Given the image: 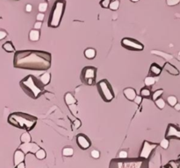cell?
Masks as SVG:
<instances>
[{"mask_svg": "<svg viewBox=\"0 0 180 168\" xmlns=\"http://www.w3.org/2000/svg\"><path fill=\"white\" fill-rule=\"evenodd\" d=\"M131 2H133V3H136V2H138V1H140V0H130Z\"/></svg>", "mask_w": 180, "mask_h": 168, "instance_id": "cell-46", "label": "cell"}, {"mask_svg": "<svg viewBox=\"0 0 180 168\" xmlns=\"http://www.w3.org/2000/svg\"><path fill=\"white\" fill-rule=\"evenodd\" d=\"M97 89H98L99 95L101 96L104 102L110 103L114 100V98L115 96L114 92L112 88V85L106 79H103V80H100L99 81H98Z\"/></svg>", "mask_w": 180, "mask_h": 168, "instance_id": "cell-6", "label": "cell"}, {"mask_svg": "<svg viewBox=\"0 0 180 168\" xmlns=\"http://www.w3.org/2000/svg\"><path fill=\"white\" fill-rule=\"evenodd\" d=\"M42 26V21H37L35 22L34 24V29H37V30H40Z\"/></svg>", "mask_w": 180, "mask_h": 168, "instance_id": "cell-42", "label": "cell"}, {"mask_svg": "<svg viewBox=\"0 0 180 168\" xmlns=\"http://www.w3.org/2000/svg\"><path fill=\"white\" fill-rule=\"evenodd\" d=\"M97 67L92 66L84 67L82 69L80 79L81 81L88 86H93L96 84V77H97Z\"/></svg>", "mask_w": 180, "mask_h": 168, "instance_id": "cell-7", "label": "cell"}, {"mask_svg": "<svg viewBox=\"0 0 180 168\" xmlns=\"http://www.w3.org/2000/svg\"><path fill=\"white\" fill-rule=\"evenodd\" d=\"M159 145H160L164 150H167L168 148H169V145H170V141H169V139L164 138V139H163V140L161 141V143L159 144Z\"/></svg>", "mask_w": 180, "mask_h": 168, "instance_id": "cell-33", "label": "cell"}, {"mask_svg": "<svg viewBox=\"0 0 180 168\" xmlns=\"http://www.w3.org/2000/svg\"><path fill=\"white\" fill-rule=\"evenodd\" d=\"M155 104L156 105V107H157L159 110H163V109H164V107H165V101H164L163 98L159 97L158 99H156V100L155 101Z\"/></svg>", "mask_w": 180, "mask_h": 168, "instance_id": "cell-25", "label": "cell"}, {"mask_svg": "<svg viewBox=\"0 0 180 168\" xmlns=\"http://www.w3.org/2000/svg\"><path fill=\"white\" fill-rule=\"evenodd\" d=\"M119 1H120V0H119Z\"/></svg>", "mask_w": 180, "mask_h": 168, "instance_id": "cell-49", "label": "cell"}, {"mask_svg": "<svg viewBox=\"0 0 180 168\" xmlns=\"http://www.w3.org/2000/svg\"><path fill=\"white\" fill-rule=\"evenodd\" d=\"M66 1L65 0H55L53 4L50 15L48 21V26L50 28H57L61 25L63 14H64Z\"/></svg>", "mask_w": 180, "mask_h": 168, "instance_id": "cell-5", "label": "cell"}, {"mask_svg": "<svg viewBox=\"0 0 180 168\" xmlns=\"http://www.w3.org/2000/svg\"><path fill=\"white\" fill-rule=\"evenodd\" d=\"M123 94L125 95V97L128 100V101H134V98L136 97L137 94H136V91L133 88H126L124 90H123Z\"/></svg>", "mask_w": 180, "mask_h": 168, "instance_id": "cell-15", "label": "cell"}, {"mask_svg": "<svg viewBox=\"0 0 180 168\" xmlns=\"http://www.w3.org/2000/svg\"><path fill=\"white\" fill-rule=\"evenodd\" d=\"M19 86L32 99H38L39 97L45 93V86L39 78L33 75H28L19 81Z\"/></svg>", "mask_w": 180, "mask_h": 168, "instance_id": "cell-2", "label": "cell"}, {"mask_svg": "<svg viewBox=\"0 0 180 168\" xmlns=\"http://www.w3.org/2000/svg\"><path fill=\"white\" fill-rule=\"evenodd\" d=\"M44 19H45V14L43 13H39V14H37V17H36L37 21H43Z\"/></svg>", "mask_w": 180, "mask_h": 168, "instance_id": "cell-40", "label": "cell"}, {"mask_svg": "<svg viewBox=\"0 0 180 168\" xmlns=\"http://www.w3.org/2000/svg\"><path fill=\"white\" fill-rule=\"evenodd\" d=\"M17 1H18V0H17Z\"/></svg>", "mask_w": 180, "mask_h": 168, "instance_id": "cell-50", "label": "cell"}, {"mask_svg": "<svg viewBox=\"0 0 180 168\" xmlns=\"http://www.w3.org/2000/svg\"><path fill=\"white\" fill-rule=\"evenodd\" d=\"M15 167L17 168H25L26 167V164H25V161H23V162H20L19 165H17Z\"/></svg>", "mask_w": 180, "mask_h": 168, "instance_id": "cell-44", "label": "cell"}, {"mask_svg": "<svg viewBox=\"0 0 180 168\" xmlns=\"http://www.w3.org/2000/svg\"><path fill=\"white\" fill-rule=\"evenodd\" d=\"M148 159L138 158H113L110 161V168H147Z\"/></svg>", "mask_w": 180, "mask_h": 168, "instance_id": "cell-4", "label": "cell"}, {"mask_svg": "<svg viewBox=\"0 0 180 168\" xmlns=\"http://www.w3.org/2000/svg\"><path fill=\"white\" fill-rule=\"evenodd\" d=\"M164 94V90H157L154 91V93L152 94V97H151V99L153 100V101H155L156 99H158L159 97H161V95Z\"/></svg>", "mask_w": 180, "mask_h": 168, "instance_id": "cell-32", "label": "cell"}, {"mask_svg": "<svg viewBox=\"0 0 180 168\" xmlns=\"http://www.w3.org/2000/svg\"><path fill=\"white\" fill-rule=\"evenodd\" d=\"M179 158H180V155H179Z\"/></svg>", "mask_w": 180, "mask_h": 168, "instance_id": "cell-47", "label": "cell"}, {"mask_svg": "<svg viewBox=\"0 0 180 168\" xmlns=\"http://www.w3.org/2000/svg\"><path fill=\"white\" fill-rule=\"evenodd\" d=\"M52 55L50 53L41 50H19L14 52L13 67L15 68L47 71L50 68Z\"/></svg>", "mask_w": 180, "mask_h": 168, "instance_id": "cell-1", "label": "cell"}, {"mask_svg": "<svg viewBox=\"0 0 180 168\" xmlns=\"http://www.w3.org/2000/svg\"><path fill=\"white\" fill-rule=\"evenodd\" d=\"M7 37V33L4 30H0V40L5 39Z\"/></svg>", "mask_w": 180, "mask_h": 168, "instance_id": "cell-41", "label": "cell"}, {"mask_svg": "<svg viewBox=\"0 0 180 168\" xmlns=\"http://www.w3.org/2000/svg\"><path fill=\"white\" fill-rule=\"evenodd\" d=\"M164 167L180 168V158H179L178 160H170L168 164L164 166Z\"/></svg>", "mask_w": 180, "mask_h": 168, "instance_id": "cell-23", "label": "cell"}, {"mask_svg": "<svg viewBox=\"0 0 180 168\" xmlns=\"http://www.w3.org/2000/svg\"><path fill=\"white\" fill-rule=\"evenodd\" d=\"M167 103L170 106L174 107L176 104H178V99L175 95H170V96H168Z\"/></svg>", "mask_w": 180, "mask_h": 168, "instance_id": "cell-29", "label": "cell"}, {"mask_svg": "<svg viewBox=\"0 0 180 168\" xmlns=\"http://www.w3.org/2000/svg\"><path fill=\"white\" fill-rule=\"evenodd\" d=\"M84 56L89 59V60H92L96 57V50L94 48H87L84 50Z\"/></svg>", "mask_w": 180, "mask_h": 168, "instance_id": "cell-22", "label": "cell"}, {"mask_svg": "<svg viewBox=\"0 0 180 168\" xmlns=\"http://www.w3.org/2000/svg\"><path fill=\"white\" fill-rule=\"evenodd\" d=\"M25 158H26V153L22 150H20V149L16 150L15 152H14V155H13L14 167H16L17 165H19L20 162L25 161Z\"/></svg>", "mask_w": 180, "mask_h": 168, "instance_id": "cell-13", "label": "cell"}, {"mask_svg": "<svg viewBox=\"0 0 180 168\" xmlns=\"http://www.w3.org/2000/svg\"><path fill=\"white\" fill-rule=\"evenodd\" d=\"M64 101H65V104H67L69 107L71 106V105H74V104H77V100H76V98H75L74 95H73L71 93H69V92H68V93L65 94Z\"/></svg>", "mask_w": 180, "mask_h": 168, "instance_id": "cell-17", "label": "cell"}, {"mask_svg": "<svg viewBox=\"0 0 180 168\" xmlns=\"http://www.w3.org/2000/svg\"><path fill=\"white\" fill-rule=\"evenodd\" d=\"M140 95L142 96V98H145V99H150L152 97V93L151 90L146 86L144 88H142L141 91H140Z\"/></svg>", "mask_w": 180, "mask_h": 168, "instance_id": "cell-20", "label": "cell"}, {"mask_svg": "<svg viewBox=\"0 0 180 168\" xmlns=\"http://www.w3.org/2000/svg\"><path fill=\"white\" fill-rule=\"evenodd\" d=\"M35 157L38 158L39 160H42V159H44L46 157H47V153H46V152H45V150L44 149H42V148H40L38 151L35 152Z\"/></svg>", "mask_w": 180, "mask_h": 168, "instance_id": "cell-24", "label": "cell"}, {"mask_svg": "<svg viewBox=\"0 0 180 168\" xmlns=\"http://www.w3.org/2000/svg\"><path fill=\"white\" fill-rule=\"evenodd\" d=\"M120 7V1L119 0H113L110 4L109 9L112 11H117Z\"/></svg>", "mask_w": 180, "mask_h": 168, "instance_id": "cell-30", "label": "cell"}, {"mask_svg": "<svg viewBox=\"0 0 180 168\" xmlns=\"http://www.w3.org/2000/svg\"><path fill=\"white\" fill-rule=\"evenodd\" d=\"M164 138L169 140H171V139L180 140V128L176 124H169Z\"/></svg>", "mask_w": 180, "mask_h": 168, "instance_id": "cell-10", "label": "cell"}, {"mask_svg": "<svg viewBox=\"0 0 180 168\" xmlns=\"http://www.w3.org/2000/svg\"><path fill=\"white\" fill-rule=\"evenodd\" d=\"M180 3V0H166V4L169 6H175Z\"/></svg>", "mask_w": 180, "mask_h": 168, "instance_id": "cell-35", "label": "cell"}, {"mask_svg": "<svg viewBox=\"0 0 180 168\" xmlns=\"http://www.w3.org/2000/svg\"><path fill=\"white\" fill-rule=\"evenodd\" d=\"M163 67L157 63H152L150 67H149V74L153 76H159L163 71Z\"/></svg>", "mask_w": 180, "mask_h": 168, "instance_id": "cell-16", "label": "cell"}, {"mask_svg": "<svg viewBox=\"0 0 180 168\" xmlns=\"http://www.w3.org/2000/svg\"><path fill=\"white\" fill-rule=\"evenodd\" d=\"M40 30H37V29H33L30 31L29 33V39L31 41H38L40 39Z\"/></svg>", "mask_w": 180, "mask_h": 168, "instance_id": "cell-19", "label": "cell"}, {"mask_svg": "<svg viewBox=\"0 0 180 168\" xmlns=\"http://www.w3.org/2000/svg\"><path fill=\"white\" fill-rule=\"evenodd\" d=\"M74 154V150L71 147H65L63 149V155L65 157H71Z\"/></svg>", "mask_w": 180, "mask_h": 168, "instance_id": "cell-27", "label": "cell"}, {"mask_svg": "<svg viewBox=\"0 0 180 168\" xmlns=\"http://www.w3.org/2000/svg\"><path fill=\"white\" fill-rule=\"evenodd\" d=\"M48 7H49V4L48 2H42L39 4L38 10L39 13H45L47 10H48Z\"/></svg>", "mask_w": 180, "mask_h": 168, "instance_id": "cell-31", "label": "cell"}, {"mask_svg": "<svg viewBox=\"0 0 180 168\" xmlns=\"http://www.w3.org/2000/svg\"><path fill=\"white\" fill-rule=\"evenodd\" d=\"M40 147L36 143L34 142H27V143H21V144L19 145V149L22 150L26 154L27 153H32V154H35V152L38 151Z\"/></svg>", "mask_w": 180, "mask_h": 168, "instance_id": "cell-11", "label": "cell"}, {"mask_svg": "<svg viewBox=\"0 0 180 168\" xmlns=\"http://www.w3.org/2000/svg\"><path fill=\"white\" fill-rule=\"evenodd\" d=\"M158 145H159V144H157V143H152L148 141V140H144L142 143L140 152H139V157L149 160L152 152L158 147Z\"/></svg>", "mask_w": 180, "mask_h": 168, "instance_id": "cell-8", "label": "cell"}, {"mask_svg": "<svg viewBox=\"0 0 180 168\" xmlns=\"http://www.w3.org/2000/svg\"><path fill=\"white\" fill-rule=\"evenodd\" d=\"M121 46L129 51H142L144 49L143 44L133 38H124L121 39Z\"/></svg>", "mask_w": 180, "mask_h": 168, "instance_id": "cell-9", "label": "cell"}, {"mask_svg": "<svg viewBox=\"0 0 180 168\" xmlns=\"http://www.w3.org/2000/svg\"><path fill=\"white\" fill-rule=\"evenodd\" d=\"M174 109H175L177 111H180V104L178 103V104H176V105L174 106Z\"/></svg>", "mask_w": 180, "mask_h": 168, "instance_id": "cell-45", "label": "cell"}, {"mask_svg": "<svg viewBox=\"0 0 180 168\" xmlns=\"http://www.w3.org/2000/svg\"><path fill=\"white\" fill-rule=\"evenodd\" d=\"M142 96L141 95H136V97L134 98V102L136 104H138V105H140V104H142Z\"/></svg>", "mask_w": 180, "mask_h": 168, "instance_id": "cell-38", "label": "cell"}, {"mask_svg": "<svg viewBox=\"0 0 180 168\" xmlns=\"http://www.w3.org/2000/svg\"><path fill=\"white\" fill-rule=\"evenodd\" d=\"M118 158H128V152L126 151H120L119 152Z\"/></svg>", "mask_w": 180, "mask_h": 168, "instance_id": "cell-39", "label": "cell"}, {"mask_svg": "<svg viewBox=\"0 0 180 168\" xmlns=\"http://www.w3.org/2000/svg\"><path fill=\"white\" fill-rule=\"evenodd\" d=\"M32 10H33V6H32V4H27L26 5V13H31V12H32Z\"/></svg>", "mask_w": 180, "mask_h": 168, "instance_id": "cell-43", "label": "cell"}, {"mask_svg": "<svg viewBox=\"0 0 180 168\" xmlns=\"http://www.w3.org/2000/svg\"><path fill=\"white\" fill-rule=\"evenodd\" d=\"M76 141H77L78 147L81 150H87V149L90 148V145H91L90 138L87 136H85L84 134H81V133L78 134L77 136Z\"/></svg>", "mask_w": 180, "mask_h": 168, "instance_id": "cell-12", "label": "cell"}, {"mask_svg": "<svg viewBox=\"0 0 180 168\" xmlns=\"http://www.w3.org/2000/svg\"><path fill=\"white\" fill-rule=\"evenodd\" d=\"M31 140H32V138H31L30 134L28 133V131L23 133V134L20 136V141H21V143L31 142Z\"/></svg>", "mask_w": 180, "mask_h": 168, "instance_id": "cell-26", "label": "cell"}, {"mask_svg": "<svg viewBox=\"0 0 180 168\" xmlns=\"http://www.w3.org/2000/svg\"><path fill=\"white\" fill-rule=\"evenodd\" d=\"M90 156L93 158H99V157H100V152L98 151V150H92L91 152H90Z\"/></svg>", "mask_w": 180, "mask_h": 168, "instance_id": "cell-36", "label": "cell"}, {"mask_svg": "<svg viewBox=\"0 0 180 168\" xmlns=\"http://www.w3.org/2000/svg\"><path fill=\"white\" fill-rule=\"evenodd\" d=\"M81 125H82V122H81L80 119H76V120L73 122V128H74V129H79Z\"/></svg>", "mask_w": 180, "mask_h": 168, "instance_id": "cell-37", "label": "cell"}, {"mask_svg": "<svg viewBox=\"0 0 180 168\" xmlns=\"http://www.w3.org/2000/svg\"><path fill=\"white\" fill-rule=\"evenodd\" d=\"M47 1H50V0H47Z\"/></svg>", "mask_w": 180, "mask_h": 168, "instance_id": "cell-48", "label": "cell"}, {"mask_svg": "<svg viewBox=\"0 0 180 168\" xmlns=\"http://www.w3.org/2000/svg\"><path fill=\"white\" fill-rule=\"evenodd\" d=\"M163 69L165 70L168 74H170L171 75H174V76H178V75H179L180 74L179 70L175 66H173V65L169 63V62L164 63V67H163Z\"/></svg>", "mask_w": 180, "mask_h": 168, "instance_id": "cell-14", "label": "cell"}, {"mask_svg": "<svg viewBox=\"0 0 180 168\" xmlns=\"http://www.w3.org/2000/svg\"><path fill=\"white\" fill-rule=\"evenodd\" d=\"M111 2H112V0H101L99 2V4L104 9H107V8H109Z\"/></svg>", "mask_w": 180, "mask_h": 168, "instance_id": "cell-34", "label": "cell"}, {"mask_svg": "<svg viewBox=\"0 0 180 168\" xmlns=\"http://www.w3.org/2000/svg\"><path fill=\"white\" fill-rule=\"evenodd\" d=\"M155 82V78L153 76H148V77L145 78V80H144V84L147 87L153 86Z\"/></svg>", "mask_w": 180, "mask_h": 168, "instance_id": "cell-28", "label": "cell"}, {"mask_svg": "<svg viewBox=\"0 0 180 168\" xmlns=\"http://www.w3.org/2000/svg\"><path fill=\"white\" fill-rule=\"evenodd\" d=\"M39 79L40 80V81L43 83L44 86H47L49 84L50 81H51V74L49 72H45L44 74H42L41 75H40Z\"/></svg>", "mask_w": 180, "mask_h": 168, "instance_id": "cell-18", "label": "cell"}, {"mask_svg": "<svg viewBox=\"0 0 180 168\" xmlns=\"http://www.w3.org/2000/svg\"><path fill=\"white\" fill-rule=\"evenodd\" d=\"M37 121L38 118L36 116L19 111L11 113L7 118L9 124L19 129L25 130L26 131H30L34 129L37 124Z\"/></svg>", "mask_w": 180, "mask_h": 168, "instance_id": "cell-3", "label": "cell"}, {"mask_svg": "<svg viewBox=\"0 0 180 168\" xmlns=\"http://www.w3.org/2000/svg\"><path fill=\"white\" fill-rule=\"evenodd\" d=\"M3 49L7 53H13L15 52V47L13 46V44L12 43V41H7L5 43L3 44L2 46Z\"/></svg>", "mask_w": 180, "mask_h": 168, "instance_id": "cell-21", "label": "cell"}]
</instances>
